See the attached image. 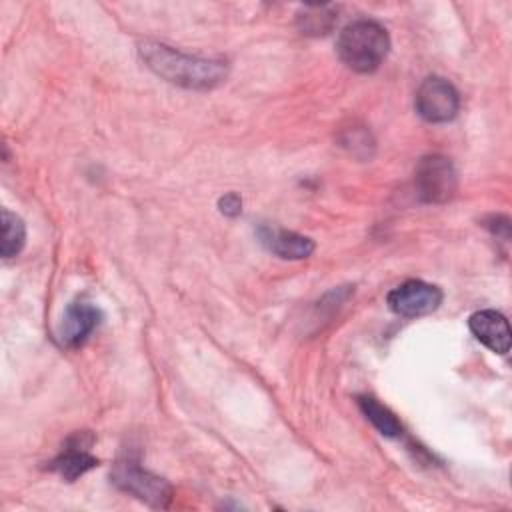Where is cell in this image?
Wrapping results in <instances>:
<instances>
[{
    "label": "cell",
    "instance_id": "2",
    "mask_svg": "<svg viewBox=\"0 0 512 512\" xmlns=\"http://www.w3.org/2000/svg\"><path fill=\"white\" fill-rule=\"evenodd\" d=\"M390 50V36L376 20H354L342 28L336 40L340 60L354 72H374Z\"/></svg>",
    "mask_w": 512,
    "mask_h": 512
},
{
    "label": "cell",
    "instance_id": "11",
    "mask_svg": "<svg viewBox=\"0 0 512 512\" xmlns=\"http://www.w3.org/2000/svg\"><path fill=\"white\" fill-rule=\"evenodd\" d=\"M358 408L364 414V418L386 438H398L402 436V422L398 420V416L384 406L382 402H378L374 396H358Z\"/></svg>",
    "mask_w": 512,
    "mask_h": 512
},
{
    "label": "cell",
    "instance_id": "9",
    "mask_svg": "<svg viewBox=\"0 0 512 512\" xmlns=\"http://www.w3.org/2000/svg\"><path fill=\"white\" fill-rule=\"evenodd\" d=\"M86 432H76L66 450L60 452L52 462H50V470L60 474L64 480L68 482H74L76 478L84 476L88 470L96 468L98 466V458H94L90 452H88V446L92 442V436H88L86 440L82 438Z\"/></svg>",
    "mask_w": 512,
    "mask_h": 512
},
{
    "label": "cell",
    "instance_id": "1",
    "mask_svg": "<svg viewBox=\"0 0 512 512\" xmlns=\"http://www.w3.org/2000/svg\"><path fill=\"white\" fill-rule=\"evenodd\" d=\"M138 52L156 76L188 90L216 88L228 76V62L220 58L188 56L158 42H142Z\"/></svg>",
    "mask_w": 512,
    "mask_h": 512
},
{
    "label": "cell",
    "instance_id": "10",
    "mask_svg": "<svg viewBox=\"0 0 512 512\" xmlns=\"http://www.w3.org/2000/svg\"><path fill=\"white\" fill-rule=\"evenodd\" d=\"M258 238L268 252L284 260H302L314 252V240L292 230L260 226Z\"/></svg>",
    "mask_w": 512,
    "mask_h": 512
},
{
    "label": "cell",
    "instance_id": "13",
    "mask_svg": "<svg viewBox=\"0 0 512 512\" xmlns=\"http://www.w3.org/2000/svg\"><path fill=\"white\" fill-rule=\"evenodd\" d=\"M26 244V224L24 220L10 212V210H2V246L0 252L4 258H12L18 256L22 252Z\"/></svg>",
    "mask_w": 512,
    "mask_h": 512
},
{
    "label": "cell",
    "instance_id": "5",
    "mask_svg": "<svg viewBox=\"0 0 512 512\" xmlns=\"http://www.w3.org/2000/svg\"><path fill=\"white\" fill-rule=\"evenodd\" d=\"M414 108L426 122H450L460 110V94L446 78L428 76L416 90Z\"/></svg>",
    "mask_w": 512,
    "mask_h": 512
},
{
    "label": "cell",
    "instance_id": "6",
    "mask_svg": "<svg viewBox=\"0 0 512 512\" xmlns=\"http://www.w3.org/2000/svg\"><path fill=\"white\" fill-rule=\"evenodd\" d=\"M442 290L424 280H406L388 292V308L404 318H418L432 314L442 304Z\"/></svg>",
    "mask_w": 512,
    "mask_h": 512
},
{
    "label": "cell",
    "instance_id": "7",
    "mask_svg": "<svg viewBox=\"0 0 512 512\" xmlns=\"http://www.w3.org/2000/svg\"><path fill=\"white\" fill-rule=\"evenodd\" d=\"M102 318L104 314L96 304L82 298L74 300L62 314V320L56 328V340L64 348H78L100 326Z\"/></svg>",
    "mask_w": 512,
    "mask_h": 512
},
{
    "label": "cell",
    "instance_id": "3",
    "mask_svg": "<svg viewBox=\"0 0 512 512\" xmlns=\"http://www.w3.org/2000/svg\"><path fill=\"white\" fill-rule=\"evenodd\" d=\"M112 484L138 498L140 502H146L152 508H168L174 496V490L170 482L146 468H142L134 460H118L110 470Z\"/></svg>",
    "mask_w": 512,
    "mask_h": 512
},
{
    "label": "cell",
    "instance_id": "14",
    "mask_svg": "<svg viewBox=\"0 0 512 512\" xmlns=\"http://www.w3.org/2000/svg\"><path fill=\"white\" fill-rule=\"evenodd\" d=\"M218 208L224 216H238L242 212V198L236 194V192H228L224 194L220 200H218Z\"/></svg>",
    "mask_w": 512,
    "mask_h": 512
},
{
    "label": "cell",
    "instance_id": "8",
    "mask_svg": "<svg viewBox=\"0 0 512 512\" xmlns=\"http://www.w3.org/2000/svg\"><path fill=\"white\" fill-rule=\"evenodd\" d=\"M470 332L494 354H508L510 350V326L504 314L498 310H478L468 320Z\"/></svg>",
    "mask_w": 512,
    "mask_h": 512
},
{
    "label": "cell",
    "instance_id": "4",
    "mask_svg": "<svg viewBox=\"0 0 512 512\" xmlns=\"http://www.w3.org/2000/svg\"><path fill=\"white\" fill-rule=\"evenodd\" d=\"M414 188L420 202L442 204L448 202L458 188V172L450 158L442 154L424 156L414 172Z\"/></svg>",
    "mask_w": 512,
    "mask_h": 512
},
{
    "label": "cell",
    "instance_id": "12",
    "mask_svg": "<svg viewBox=\"0 0 512 512\" xmlns=\"http://www.w3.org/2000/svg\"><path fill=\"white\" fill-rule=\"evenodd\" d=\"M336 24V12L332 6H306L298 14V28L306 36H324Z\"/></svg>",
    "mask_w": 512,
    "mask_h": 512
}]
</instances>
